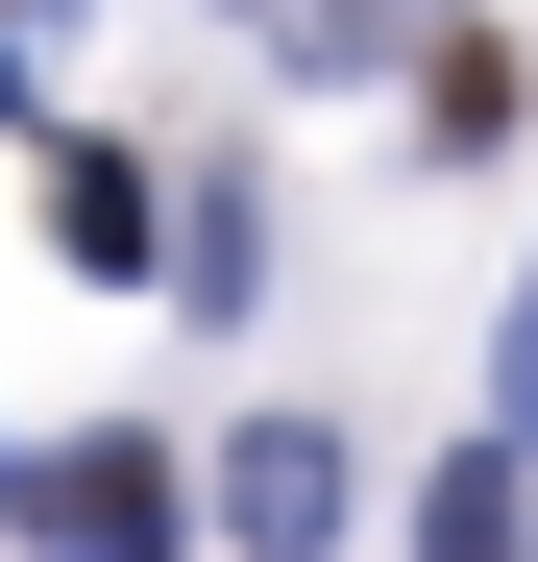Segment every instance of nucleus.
I'll use <instances>...</instances> for the list:
<instances>
[{
  "label": "nucleus",
  "mask_w": 538,
  "mask_h": 562,
  "mask_svg": "<svg viewBox=\"0 0 538 562\" xmlns=\"http://www.w3.org/2000/svg\"><path fill=\"white\" fill-rule=\"evenodd\" d=\"M49 538L74 562H171V464L147 440H49Z\"/></svg>",
  "instance_id": "nucleus-1"
},
{
  "label": "nucleus",
  "mask_w": 538,
  "mask_h": 562,
  "mask_svg": "<svg viewBox=\"0 0 538 562\" xmlns=\"http://www.w3.org/2000/svg\"><path fill=\"white\" fill-rule=\"evenodd\" d=\"M416 562H538V514H514V464H440V514H416Z\"/></svg>",
  "instance_id": "nucleus-4"
},
{
  "label": "nucleus",
  "mask_w": 538,
  "mask_h": 562,
  "mask_svg": "<svg viewBox=\"0 0 538 562\" xmlns=\"http://www.w3.org/2000/svg\"><path fill=\"white\" fill-rule=\"evenodd\" d=\"M490 392H514V440H538V294H514V342H490Z\"/></svg>",
  "instance_id": "nucleus-5"
},
{
  "label": "nucleus",
  "mask_w": 538,
  "mask_h": 562,
  "mask_svg": "<svg viewBox=\"0 0 538 562\" xmlns=\"http://www.w3.org/2000/svg\"><path fill=\"white\" fill-rule=\"evenodd\" d=\"M318 514H343V440H318V416H269V440H245V538H269V562H294Z\"/></svg>",
  "instance_id": "nucleus-2"
},
{
  "label": "nucleus",
  "mask_w": 538,
  "mask_h": 562,
  "mask_svg": "<svg viewBox=\"0 0 538 562\" xmlns=\"http://www.w3.org/2000/svg\"><path fill=\"white\" fill-rule=\"evenodd\" d=\"M49 245H74V269H147V171H123V147H49Z\"/></svg>",
  "instance_id": "nucleus-3"
}]
</instances>
